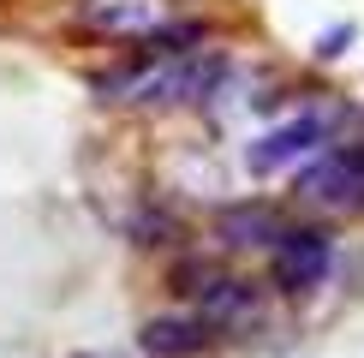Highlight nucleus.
<instances>
[{"label":"nucleus","instance_id":"7ed1b4c3","mask_svg":"<svg viewBox=\"0 0 364 358\" xmlns=\"http://www.w3.org/2000/svg\"><path fill=\"white\" fill-rule=\"evenodd\" d=\"M299 197L323 209H358L364 203V143L323 149L316 161L299 168Z\"/></svg>","mask_w":364,"mask_h":358},{"label":"nucleus","instance_id":"6e6552de","mask_svg":"<svg viewBox=\"0 0 364 358\" xmlns=\"http://www.w3.org/2000/svg\"><path fill=\"white\" fill-rule=\"evenodd\" d=\"M84 24L102 30V36H132V42H144V36H156V30H161V6H156V0H90V6H84Z\"/></svg>","mask_w":364,"mask_h":358},{"label":"nucleus","instance_id":"39448f33","mask_svg":"<svg viewBox=\"0 0 364 358\" xmlns=\"http://www.w3.org/2000/svg\"><path fill=\"white\" fill-rule=\"evenodd\" d=\"M138 347L149 358H197L215 347V322L197 317V310H186V317H149L138 328Z\"/></svg>","mask_w":364,"mask_h":358},{"label":"nucleus","instance_id":"1a4fd4ad","mask_svg":"<svg viewBox=\"0 0 364 358\" xmlns=\"http://www.w3.org/2000/svg\"><path fill=\"white\" fill-rule=\"evenodd\" d=\"M84 358H96V352H84Z\"/></svg>","mask_w":364,"mask_h":358},{"label":"nucleus","instance_id":"0eeeda50","mask_svg":"<svg viewBox=\"0 0 364 358\" xmlns=\"http://www.w3.org/2000/svg\"><path fill=\"white\" fill-rule=\"evenodd\" d=\"M281 215L269 203H233V209H221L215 215V239L221 245H233V251H275V239H281Z\"/></svg>","mask_w":364,"mask_h":358},{"label":"nucleus","instance_id":"f257e3e1","mask_svg":"<svg viewBox=\"0 0 364 358\" xmlns=\"http://www.w3.org/2000/svg\"><path fill=\"white\" fill-rule=\"evenodd\" d=\"M227 60L186 48V54H138L132 66H114L96 78L102 102H132V108H186V102L215 96Z\"/></svg>","mask_w":364,"mask_h":358},{"label":"nucleus","instance_id":"20e7f679","mask_svg":"<svg viewBox=\"0 0 364 358\" xmlns=\"http://www.w3.org/2000/svg\"><path fill=\"white\" fill-rule=\"evenodd\" d=\"M328 268H335V245H328V233H316V227H287L275 239V251H269V275H275L281 293L323 287Z\"/></svg>","mask_w":364,"mask_h":358},{"label":"nucleus","instance_id":"423d86ee","mask_svg":"<svg viewBox=\"0 0 364 358\" xmlns=\"http://www.w3.org/2000/svg\"><path fill=\"white\" fill-rule=\"evenodd\" d=\"M186 298H191L197 317H209L215 328H239L257 317V293L233 275H197V287H186Z\"/></svg>","mask_w":364,"mask_h":358},{"label":"nucleus","instance_id":"f03ea898","mask_svg":"<svg viewBox=\"0 0 364 358\" xmlns=\"http://www.w3.org/2000/svg\"><path fill=\"white\" fill-rule=\"evenodd\" d=\"M323 143H328V114L305 108V114L281 119V126H269L263 138H251L245 143V168L251 173H281V168H299V161H316Z\"/></svg>","mask_w":364,"mask_h":358}]
</instances>
